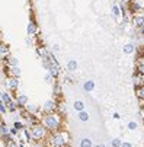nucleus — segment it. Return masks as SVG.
Wrapping results in <instances>:
<instances>
[{
    "label": "nucleus",
    "mask_w": 144,
    "mask_h": 147,
    "mask_svg": "<svg viewBox=\"0 0 144 147\" xmlns=\"http://www.w3.org/2000/svg\"><path fill=\"white\" fill-rule=\"evenodd\" d=\"M5 102H0V112H2V114H6V107H5Z\"/></svg>",
    "instance_id": "2f4dec72"
},
{
    "label": "nucleus",
    "mask_w": 144,
    "mask_h": 147,
    "mask_svg": "<svg viewBox=\"0 0 144 147\" xmlns=\"http://www.w3.org/2000/svg\"><path fill=\"white\" fill-rule=\"evenodd\" d=\"M73 108H74V111H77V112L85 111V102H83V100H74Z\"/></svg>",
    "instance_id": "1a4fd4ad"
},
{
    "label": "nucleus",
    "mask_w": 144,
    "mask_h": 147,
    "mask_svg": "<svg viewBox=\"0 0 144 147\" xmlns=\"http://www.w3.org/2000/svg\"><path fill=\"white\" fill-rule=\"evenodd\" d=\"M57 108H58V111H60L61 114H66V112H67V107H66V103H60Z\"/></svg>",
    "instance_id": "b1692460"
},
{
    "label": "nucleus",
    "mask_w": 144,
    "mask_h": 147,
    "mask_svg": "<svg viewBox=\"0 0 144 147\" xmlns=\"http://www.w3.org/2000/svg\"><path fill=\"white\" fill-rule=\"evenodd\" d=\"M26 119H28V124H29V125H32V127L38 124V119L35 118V115H34V114H29V112H28V115H26Z\"/></svg>",
    "instance_id": "2eb2a0df"
},
{
    "label": "nucleus",
    "mask_w": 144,
    "mask_h": 147,
    "mask_svg": "<svg viewBox=\"0 0 144 147\" xmlns=\"http://www.w3.org/2000/svg\"><path fill=\"white\" fill-rule=\"evenodd\" d=\"M112 15H114L115 18L119 16V7H118V6H114V7H112Z\"/></svg>",
    "instance_id": "7c9ffc66"
},
{
    "label": "nucleus",
    "mask_w": 144,
    "mask_h": 147,
    "mask_svg": "<svg viewBox=\"0 0 144 147\" xmlns=\"http://www.w3.org/2000/svg\"><path fill=\"white\" fill-rule=\"evenodd\" d=\"M67 138H69V137H67L66 133H55V134L51 136L50 143H51L52 147H66L67 143H69Z\"/></svg>",
    "instance_id": "f03ea898"
},
{
    "label": "nucleus",
    "mask_w": 144,
    "mask_h": 147,
    "mask_svg": "<svg viewBox=\"0 0 144 147\" xmlns=\"http://www.w3.org/2000/svg\"><path fill=\"white\" fill-rule=\"evenodd\" d=\"M10 133V130L7 128V125L5 124V122H2V136H5V134H9Z\"/></svg>",
    "instance_id": "a878e982"
},
{
    "label": "nucleus",
    "mask_w": 144,
    "mask_h": 147,
    "mask_svg": "<svg viewBox=\"0 0 144 147\" xmlns=\"http://www.w3.org/2000/svg\"><path fill=\"white\" fill-rule=\"evenodd\" d=\"M80 147H93L92 140H90V138H87V137L81 138V140H80Z\"/></svg>",
    "instance_id": "dca6fc26"
},
{
    "label": "nucleus",
    "mask_w": 144,
    "mask_h": 147,
    "mask_svg": "<svg viewBox=\"0 0 144 147\" xmlns=\"http://www.w3.org/2000/svg\"><path fill=\"white\" fill-rule=\"evenodd\" d=\"M131 7H133V10H134V9H135V10H138V9H140V5H138V3H133V6H131Z\"/></svg>",
    "instance_id": "4c0bfd02"
},
{
    "label": "nucleus",
    "mask_w": 144,
    "mask_h": 147,
    "mask_svg": "<svg viewBox=\"0 0 144 147\" xmlns=\"http://www.w3.org/2000/svg\"><path fill=\"white\" fill-rule=\"evenodd\" d=\"M25 108H26V111H28L29 114H36V112H38V109H39L38 107H35V105H26Z\"/></svg>",
    "instance_id": "6ab92c4d"
},
{
    "label": "nucleus",
    "mask_w": 144,
    "mask_h": 147,
    "mask_svg": "<svg viewBox=\"0 0 144 147\" xmlns=\"http://www.w3.org/2000/svg\"><path fill=\"white\" fill-rule=\"evenodd\" d=\"M64 82H66V83H71V79H70V77H64Z\"/></svg>",
    "instance_id": "79ce46f5"
},
{
    "label": "nucleus",
    "mask_w": 144,
    "mask_h": 147,
    "mask_svg": "<svg viewBox=\"0 0 144 147\" xmlns=\"http://www.w3.org/2000/svg\"><path fill=\"white\" fill-rule=\"evenodd\" d=\"M122 146V141L119 138H114L112 140V147H121Z\"/></svg>",
    "instance_id": "cd10ccee"
},
{
    "label": "nucleus",
    "mask_w": 144,
    "mask_h": 147,
    "mask_svg": "<svg viewBox=\"0 0 144 147\" xmlns=\"http://www.w3.org/2000/svg\"><path fill=\"white\" fill-rule=\"evenodd\" d=\"M44 127L51 130V131H55L58 127H60V115L57 114H47L44 117Z\"/></svg>",
    "instance_id": "f257e3e1"
},
{
    "label": "nucleus",
    "mask_w": 144,
    "mask_h": 147,
    "mask_svg": "<svg viewBox=\"0 0 144 147\" xmlns=\"http://www.w3.org/2000/svg\"><path fill=\"white\" fill-rule=\"evenodd\" d=\"M0 53H2V57L5 58V54L7 55V53H9V48H7L5 44H2V47H0Z\"/></svg>",
    "instance_id": "5701e85b"
},
{
    "label": "nucleus",
    "mask_w": 144,
    "mask_h": 147,
    "mask_svg": "<svg viewBox=\"0 0 144 147\" xmlns=\"http://www.w3.org/2000/svg\"><path fill=\"white\" fill-rule=\"evenodd\" d=\"M133 24L137 26V28H143L144 26V16H134L133 18Z\"/></svg>",
    "instance_id": "6e6552de"
},
{
    "label": "nucleus",
    "mask_w": 144,
    "mask_h": 147,
    "mask_svg": "<svg viewBox=\"0 0 144 147\" xmlns=\"http://www.w3.org/2000/svg\"><path fill=\"white\" fill-rule=\"evenodd\" d=\"M7 147H17V144H16V143H13V141H10V143L7 144Z\"/></svg>",
    "instance_id": "a19ab883"
},
{
    "label": "nucleus",
    "mask_w": 144,
    "mask_h": 147,
    "mask_svg": "<svg viewBox=\"0 0 144 147\" xmlns=\"http://www.w3.org/2000/svg\"><path fill=\"white\" fill-rule=\"evenodd\" d=\"M89 112H86V111H80L79 112V119L81 121V122H87L89 121Z\"/></svg>",
    "instance_id": "4468645a"
},
{
    "label": "nucleus",
    "mask_w": 144,
    "mask_h": 147,
    "mask_svg": "<svg viewBox=\"0 0 144 147\" xmlns=\"http://www.w3.org/2000/svg\"><path fill=\"white\" fill-rule=\"evenodd\" d=\"M83 89H85L86 92H92V90L95 89V82H92V80H86V82L83 83Z\"/></svg>",
    "instance_id": "9d476101"
},
{
    "label": "nucleus",
    "mask_w": 144,
    "mask_h": 147,
    "mask_svg": "<svg viewBox=\"0 0 144 147\" xmlns=\"http://www.w3.org/2000/svg\"><path fill=\"white\" fill-rule=\"evenodd\" d=\"M2 138H3V143H6V144H9L10 141H13V140H12V137H10L9 134H5V136H2Z\"/></svg>",
    "instance_id": "c85d7f7f"
},
{
    "label": "nucleus",
    "mask_w": 144,
    "mask_h": 147,
    "mask_svg": "<svg viewBox=\"0 0 144 147\" xmlns=\"http://www.w3.org/2000/svg\"><path fill=\"white\" fill-rule=\"evenodd\" d=\"M141 118H144V107L141 108Z\"/></svg>",
    "instance_id": "a18cd8bd"
},
{
    "label": "nucleus",
    "mask_w": 144,
    "mask_h": 147,
    "mask_svg": "<svg viewBox=\"0 0 144 147\" xmlns=\"http://www.w3.org/2000/svg\"><path fill=\"white\" fill-rule=\"evenodd\" d=\"M124 2H130V0H124Z\"/></svg>",
    "instance_id": "de8ad7c7"
},
{
    "label": "nucleus",
    "mask_w": 144,
    "mask_h": 147,
    "mask_svg": "<svg viewBox=\"0 0 144 147\" xmlns=\"http://www.w3.org/2000/svg\"><path fill=\"white\" fill-rule=\"evenodd\" d=\"M2 102H5L6 105H9L12 100H10V96H9V93L7 92H2Z\"/></svg>",
    "instance_id": "412c9836"
},
{
    "label": "nucleus",
    "mask_w": 144,
    "mask_h": 147,
    "mask_svg": "<svg viewBox=\"0 0 144 147\" xmlns=\"http://www.w3.org/2000/svg\"><path fill=\"white\" fill-rule=\"evenodd\" d=\"M134 50H135V47H134L133 44L124 45V53H125V54H131V53H134Z\"/></svg>",
    "instance_id": "aec40b11"
},
{
    "label": "nucleus",
    "mask_w": 144,
    "mask_h": 147,
    "mask_svg": "<svg viewBox=\"0 0 144 147\" xmlns=\"http://www.w3.org/2000/svg\"><path fill=\"white\" fill-rule=\"evenodd\" d=\"M36 53L41 55V58H45V57H48V55H50V54L47 53V50H45V48H42V47H38V48H36Z\"/></svg>",
    "instance_id": "a211bd4d"
},
{
    "label": "nucleus",
    "mask_w": 144,
    "mask_h": 147,
    "mask_svg": "<svg viewBox=\"0 0 144 147\" xmlns=\"http://www.w3.org/2000/svg\"><path fill=\"white\" fill-rule=\"evenodd\" d=\"M25 42L26 44H31V38H25Z\"/></svg>",
    "instance_id": "c03bdc74"
},
{
    "label": "nucleus",
    "mask_w": 144,
    "mask_h": 147,
    "mask_svg": "<svg viewBox=\"0 0 144 147\" xmlns=\"http://www.w3.org/2000/svg\"><path fill=\"white\" fill-rule=\"evenodd\" d=\"M127 127H128V130H130V131H134V130L137 128V122H134V121H130Z\"/></svg>",
    "instance_id": "bb28decb"
},
{
    "label": "nucleus",
    "mask_w": 144,
    "mask_h": 147,
    "mask_svg": "<svg viewBox=\"0 0 144 147\" xmlns=\"http://www.w3.org/2000/svg\"><path fill=\"white\" fill-rule=\"evenodd\" d=\"M31 133H32V138H35V140H41V138L45 136V128L42 127V125L36 124V125H34V127H32Z\"/></svg>",
    "instance_id": "7ed1b4c3"
},
{
    "label": "nucleus",
    "mask_w": 144,
    "mask_h": 147,
    "mask_svg": "<svg viewBox=\"0 0 144 147\" xmlns=\"http://www.w3.org/2000/svg\"><path fill=\"white\" fill-rule=\"evenodd\" d=\"M51 79H52V74H51V73H47V74H45V80H47V82H50Z\"/></svg>",
    "instance_id": "e433bc0d"
},
{
    "label": "nucleus",
    "mask_w": 144,
    "mask_h": 147,
    "mask_svg": "<svg viewBox=\"0 0 144 147\" xmlns=\"http://www.w3.org/2000/svg\"><path fill=\"white\" fill-rule=\"evenodd\" d=\"M9 73L12 74V77H19V76H20V69H19V66H12V67H9Z\"/></svg>",
    "instance_id": "9b49d317"
},
{
    "label": "nucleus",
    "mask_w": 144,
    "mask_h": 147,
    "mask_svg": "<svg viewBox=\"0 0 144 147\" xmlns=\"http://www.w3.org/2000/svg\"><path fill=\"white\" fill-rule=\"evenodd\" d=\"M26 29H28V35H35L36 31H38V29H36V25L32 22V20L28 24V28H26Z\"/></svg>",
    "instance_id": "ddd939ff"
},
{
    "label": "nucleus",
    "mask_w": 144,
    "mask_h": 147,
    "mask_svg": "<svg viewBox=\"0 0 144 147\" xmlns=\"http://www.w3.org/2000/svg\"><path fill=\"white\" fill-rule=\"evenodd\" d=\"M9 64L10 66H19V60L15 57H9Z\"/></svg>",
    "instance_id": "393cba45"
},
{
    "label": "nucleus",
    "mask_w": 144,
    "mask_h": 147,
    "mask_svg": "<svg viewBox=\"0 0 144 147\" xmlns=\"http://www.w3.org/2000/svg\"><path fill=\"white\" fill-rule=\"evenodd\" d=\"M121 147H133L131 146V143H128V141H122V146Z\"/></svg>",
    "instance_id": "c9c22d12"
},
{
    "label": "nucleus",
    "mask_w": 144,
    "mask_h": 147,
    "mask_svg": "<svg viewBox=\"0 0 144 147\" xmlns=\"http://www.w3.org/2000/svg\"><path fill=\"white\" fill-rule=\"evenodd\" d=\"M22 131H24V138H25V141H29V140L32 138V133H31L28 128H24Z\"/></svg>",
    "instance_id": "4be33fe9"
},
{
    "label": "nucleus",
    "mask_w": 144,
    "mask_h": 147,
    "mask_svg": "<svg viewBox=\"0 0 144 147\" xmlns=\"http://www.w3.org/2000/svg\"><path fill=\"white\" fill-rule=\"evenodd\" d=\"M7 88H9L10 90H16V89L19 88V79H17V77L9 79V80H7Z\"/></svg>",
    "instance_id": "0eeeda50"
},
{
    "label": "nucleus",
    "mask_w": 144,
    "mask_h": 147,
    "mask_svg": "<svg viewBox=\"0 0 144 147\" xmlns=\"http://www.w3.org/2000/svg\"><path fill=\"white\" fill-rule=\"evenodd\" d=\"M16 105L17 107H22V108H25L26 105H28V96L26 95H17V98H16Z\"/></svg>",
    "instance_id": "423d86ee"
},
{
    "label": "nucleus",
    "mask_w": 144,
    "mask_h": 147,
    "mask_svg": "<svg viewBox=\"0 0 144 147\" xmlns=\"http://www.w3.org/2000/svg\"><path fill=\"white\" fill-rule=\"evenodd\" d=\"M10 134H12V136H16V134H17V130H16L15 127H13V128H10Z\"/></svg>",
    "instance_id": "58836bf2"
},
{
    "label": "nucleus",
    "mask_w": 144,
    "mask_h": 147,
    "mask_svg": "<svg viewBox=\"0 0 144 147\" xmlns=\"http://www.w3.org/2000/svg\"><path fill=\"white\" fill-rule=\"evenodd\" d=\"M138 64H144V55H141V57L138 58Z\"/></svg>",
    "instance_id": "ea45409f"
},
{
    "label": "nucleus",
    "mask_w": 144,
    "mask_h": 147,
    "mask_svg": "<svg viewBox=\"0 0 144 147\" xmlns=\"http://www.w3.org/2000/svg\"><path fill=\"white\" fill-rule=\"evenodd\" d=\"M133 83H134V86L135 88H140V86H144V74L138 73L133 77Z\"/></svg>",
    "instance_id": "39448f33"
},
{
    "label": "nucleus",
    "mask_w": 144,
    "mask_h": 147,
    "mask_svg": "<svg viewBox=\"0 0 144 147\" xmlns=\"http://www.w3.org/2000/svg\"><path fill=\"white\" fill-rule=\"evenodd\" d=\"M114 118H115V119H119L121 117H119V114H118V112H115V114H114Z\"/></svg>",
    "instance_id": "37998d69"
},
{
    "label": "nucleus",
    "mask_w": 144,
    "mask_h": 147,
    "mask_svg": "<svg viewBox=\"0 0 144 147\" xmlns=\"http://www.w3.org/2000/svg\"><path fill=\"white\" fill-rule=\"evenodd\" d=\"M7 108H9V111H12V112H13V111H16V105H15L13 102H10V103L7 105Z\"/></svg>",
    "instance_id": "473e14b6"
},
{
    "label": "nucleus",
    "mask_w": 144,
    "mask_h": 147,
    "mask_svg": "<svg viewBox=\"0 0 144 147\" xmlns=\"http://www.w3.org/2000/svg\"><path fill=\"white\" fill-rule=\"evenodd\" d=\"M95 147H105L104 144H98V146H95Z\"/></svg>",
    "instance_id": "49530a36"
},
{
    "label": "nucleus",
    "mask_w": 144,
    "mask_h": 147,
    "mask_svg": "<svg viewBox=\"0 0 144 147\" xmlns=\"http://www.w3.org/2000/svg\"><path fill=\"white\" fill-rule=\"evenodd\" d=\"M13 127H15V128H16L17 131H19V130H24V128H25V127H24V124H22V122H17V121H16V122L13 124Z\"/></svg>",
    "instance_id": "c756f323"
},
{
    "label": "nucleus",
    "mask_w": 144,
    "mask_h": 147,
    "mask_svg": "<svg viewBox=\"0 0 144 147\" xmlns=\"http://www.w3.org/2000/svg\"><path fill=\"white\" fill-rule=\"evenodd\" d=\"M135 95H137V98H138V99L144 100V86H140V88H137V90H135Z\"/></svg>",
    "instance_id": "f3484780"
},
{
    "label": "nucleus",
    "mask_w": 144,
    "mask_h": 147,
    "mask_svg": "<svg viewBox=\"0 0 144 147\" xmlns=\"http://www.w3.org/2000/svg\"><path fill=\"white\" fill-rule=\"evenodd\" d=\"M67 70H69V71H76V70H77V61H76V60H69V63H67Z\"/></svg>",
    "instance_id": "f8f14e48"
},
{
    "label": "nucleus",
    "mask_w": 144,
    "mask_h": 147,
    "mask_svg": "<svg viewBox=\"0 0 144 147\" xmlns=\"http://www.w3.org/2000/svg\"><path fill=\"white\" fill-rule=\"evenodd\" d=\"M54 92H55V95H61V90H60V86H58V85H55Z\"/></svg>",
    "instance_id": "f704fd0d"
},
{
    "label": "nucleus",
    "mask_w": 144,
    "mask_h": 147,
    "mask_svg": "<svg viewBox=\"0 0 144 147\" xmlns=\"http://www.w3.org/2000/svg\"><path fill=\"white\" fill-rule=\"evenodd\" d=\"M138 73H141V74H144V64H138Z\"/></svg>",
    "instance_id": "72a5a7b5"
},
{
    "label": "nucleus",
    "mask_w": 144,
    "mask_h": 147,
    "mask_svg": "<svg viewBox=\"0 0 144 147\" xmlns=\"http://www.w3.org/2000/svg\"><path fill=\"white\" fill-rule=\"evenodd\" d=\"M57 107H58V105L55 103V100H51V99H50V100H47V102L44 103V111H45L47 114H51Z\"/></svg>",
    "instance_id": "20e7f679"
}]
</instances>
